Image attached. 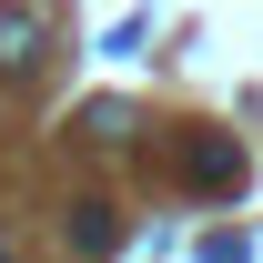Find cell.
I'll use <instances>...</instances> for the list:
<instances>
[{
  "mask_svg": "<svg viewBox=\"0 0 263 263\" xmlns=\"http://www.w3.org/2000/svg\"><path fill=\"white\" fill-rule=\"evenodd\" d=\"M51 61V0H0V81H31Z\"/></svg>",
  "mask_w": 263,
  "mask_h": 263,
  "instance_id": "1",
  "label": "cell"
},
{
  "mask_svg": "<svg viewBox=\"0 0 263 263\" xmlns=\"http://www.w3.org/2000/svg\"><path fill=\"white\" fill-rule=\"evenodd\" d=\"M182 182H193V193H233V182H243L233 132H193V142H182Z\"/></svg>",
  "mask_w": 263,
  "mask_h": 263,
  "instance_id": "2",
  "label": "cell"
},
{
  "mask_svg": "<svg viewBox=\"0 0 263 263\" xmlns=\"http://www.w3.org/2000/svg\"><path fill=\"white\" fill-rule=\"evenodd\" d=\"M71 243H81V253H111V243H122V223H111V213H101V202H81V213H71Z\"/></svg>",
  "mask_w": 263,
  "mask_h": 263,
  "instance_id": "3",
  "label": "cell"
},
{
  "mask_svg": "<svg viewBox=\"0 0 263 263\" xmlns=\"http://www.w3.org/2000/svg\"><path fill=\"white\" fill-rule=\"evenodd\" d=\"M81 132H91V142H132V111H122V101H91Z\"/></svg>",
  "mask_w": 263,
  "mask_h": 263,
  "instance_id": "4",
  "label": "cell"
},
{
  "mask_svg": "<svg viewBox=\"0 0 263 263\" xmlns=\"http://www.w3.org/2000/svg\"><path fill=\"white\" fill-rule=\"evenodd\" d=\"M0 263H10V253H0Z\"/></svg>",
  "mask_w": 263,
  "mask_h": 263,
  "instance_id": "5",
  "label": "cell"
}]
</instances>
